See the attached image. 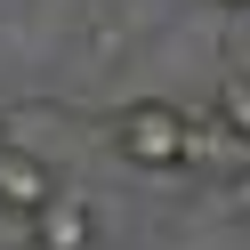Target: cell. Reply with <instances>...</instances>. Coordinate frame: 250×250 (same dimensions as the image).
Masks as SVG:
<instances>
[{
  "label": "cell",
  "instance_id": "cell-6",
  "mask_svg": "<svg viewBox=\"0 0 250 250\" xmlns=\"http://www.w3.org/2000/svg\"><path fill=\"white\" fill-rule=\"evenodd\" d=\"M8 146H17V137H8V113H0V153H8Z\"/></svg>",
  "mask_w": 250,
  "mask_h": 250
},
{
  "label": "cell",
  "instance_id": "cell-3",
  "mask_svg": "<svg viewBox=\"0 0 250 250\" xmlns=\"http://www.w3.org/2000/svg\"><path fill=\"white\" fill-rule=\"evenodd\" d=\"M24 242H33V250H97V202H89L81 186L57 178V194L24 218Z\"/></svg>",
  "mask_w": 250,
  "mask_h": 250
},
{
  "label": "cell",
  "instance_id": "cell-5",
  "mask_svg": "<svg viewBox=\"0 0 250 250\" xmlns=\"http://www.w3.org/2000/svg\"><path fill=\"white\" fill-rule=\"evenodd\" d=\"M218 105H226V113L242 121V129H250V73H242V81H226V89H218Z\"/></svg>",
  "mask_w": 250,
  "mask_h": 250
},
{
  "label": "cell",
  "instance_id": "cell-2",
  "mask_svg": "<svg viewBox=\"0 0 250 250\" xmlns=\"http://www.w3.org/2000/svg\"><path fill=\"white\" fill-rule=\"evenodd\" d=\"M186 169H202V178H218V186L250 178V129L226 113V105L186 113Z\"/></svg>",
  "mask_w": 250,
  "mask_h": 250
},
{
  "label": "cell",
  "instance_id": "cell-1",
  "mask_svg": "<svg viewBox=\"0 0 250 250\" xmlns=\"http://www.w3.org/2000/svg\"><path fill=\"white\" fill-rule=\"evenodd\" d=\"M105 146H113L129 169H146V178L186 169V105H169V97H137V105H121V113L105 121Z\"/></svg>",
  "mask_w": 250,
  "mask_h": 250
},
{
  "label": "cell",
  "instance_id": "cell-7",
  "mask_svg": "<svg viewBox=\"0 0 250 250\" xmlns=\"http://www.w3.org/2000/svg\"><path fill=\"white\" fill-rule=\"evenodd\" d=\"M218 8H250V0H218Z\"/></svg>",
  "mask_w": 250,
  "mask_h": 250
},
{
  "label": "cell",
  "instance_id": "cell-4",
  "mask_svg": "<svg viewBox=\"0 0 250 250\" xmlns=\"http://www.w3.org/2000/svg\"><path fill=\"white\" fill-rule=\"evenodd\" d=\"M49 194H57V162H49V153H33V146L0 153V210H8V218H33Z\"/></svg>",
  "mask_w": 250,
  "mask_h": 250
}]
</instances>
